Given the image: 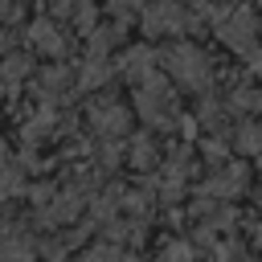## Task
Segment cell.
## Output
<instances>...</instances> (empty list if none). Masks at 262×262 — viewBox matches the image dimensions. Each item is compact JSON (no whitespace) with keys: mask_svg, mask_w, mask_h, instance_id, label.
<instances>
[{"mask_svg":"<svg viewBox=\"0 0 262 262\" xmlns=\"http://www.w3.org/2000/svg\"><path fill=\"white\" fill-rule=\"evenodd\" d=\"M168 70H172L184 86H205V82H209V61H205L192 45H176V49H168Z\"/></svg>","mask_w":262,"mask_h":262,"instance_id":"cell-1","label":"cell"},{"mask_svg":"<svg viewBox=\"0 0 262 262\" xmlns=\"http://www.w3.org/2000/svg\"><path fill=\"white\" fill-rule=\"evenodd\" d=\"M250 33H254V16H250V12H237L233 25H229V20L221 25V37L233 41V45H250Z\"/></svg>","mask_w":262,"mask_h":262,"instance_id":"cell-2","label":"cell"},{"mask_svg":"<svg viewBox=\"0 0 262 262\" xmlns=\"http://www.w3.org/2000/svg\"><path fill=\"white\" fill-rule=\"evenodd\" d=\"M147 61H151V53H147V49L127 53V74H131V78H147V74H151V66H147Z\"/></svg>","mask_w":262,"mask_h":262,"instance_id":"cell-3","label":"cell"},{"mask_svg":"<svg viewBox=\"0 0 262 262\" xmlns=\"http://www.w3.org/2000/svg\"><path fill=\"white\" fill-rule=\"evenodd\" d=\"M33 41H37V45H45V49H53V53L61 49V41L53 37V29H49V25H37V29H33Z\"/></svg>","mask_w":262,"mask_h":262,"instance_id":"cell-4","label":"cell"}]
</instances>
